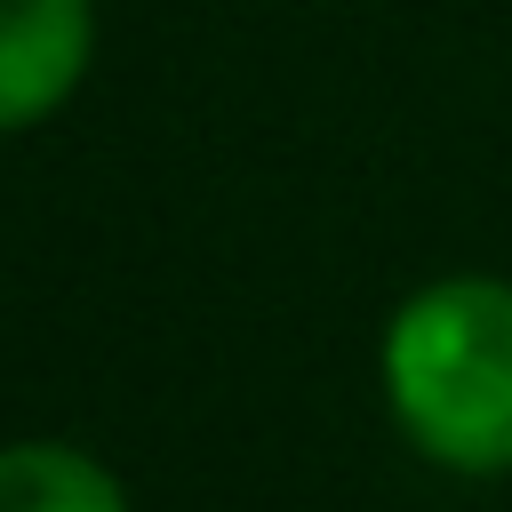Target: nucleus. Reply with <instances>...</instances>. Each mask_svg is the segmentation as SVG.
<instances>
[{
  "label": "nucleus",
  "instance_id": "1",
  "mask_svg": "<svg viewBox=\"0 0 512 512\" xmlns=\"http://www.w3.org/2000/svg\"><path fill=\"white\" fill-rule=\"evenodd\" d=\"M376 376L400 440L424 464L456 480L512 472V280L448 272L408 288L384 320Z\"/></svg>",
  "mask_w": 512,
  "mask_h": 512
},
{
  "label": "nucleus",
  "instance_id": "2",
  "mask_svg": "<svg viewBox=\"0 0 512 512\" xmlns=\"http://www.w3.org/2000/svg\"><path fill=\"white\" fill-rule=\"evenodd\" d=\"M96 64V0H0V136L56 120Z\"/></svg>",
  "mask_w": 512,
  "mask_h": 512
},
{
  "label": "nucleus",
  "instance_id": "3",
  "mask_svg": "<svg viewBox=\"0 0 512 512\" xmlns=\"http://www.w3.org/2000/svg\"><path fill=\"white\" fill-rule=\"evenodd\" d=\"M0 512H136V496L96 448L8 440L0 448Z\"/></svg>",
  "mask_w": 512,
  "mask_h": 512
}]
</instances>
